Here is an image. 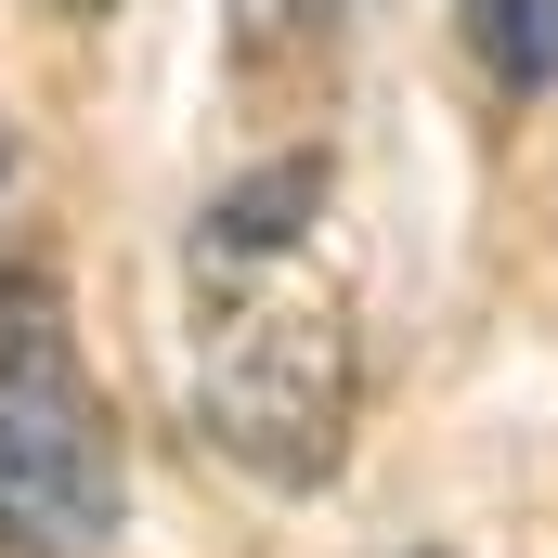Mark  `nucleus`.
<instances>
[{"mask_svg": "<svg viewBox=\"0 0 558 558\" xmlns=\"http://www.w3.org/2000/svg\"><path fill=\"white\" fill-rule=\"evenodd\" d=\"M182 403L195 441L274 494H325L364 416L351 274L325 247V156L221 182L182 234Z\"/></svg>", "mask_w": 558, "mask_h": 558, "instance_id": "obj_1", "label": "nucleus"}, {"mask_svg": "<svg viewBox=\"0 0 558 558\" xmlns=\"http://www.w3.org/2000/svg\"><path fill=\"white\" fill-rule=\"evenodd\" d=\"M131 520V454L78 364L52 274H0V558H105Z\"/></svg>", "mask_w": 558, "mask_h": 558, "instance_id": "obj_2", "label": "nucleus"}, {"mask_svg": "<svg viewBox=\"0 0 558 558\" xmlns=\"http://www.w3.org/2000/svg\"><path fill=\"white\" fill-rule=\"evenodd\" d=\"M468 39L507 92H546L558 78V0H468Z\"/></svg>", "mask_w": 558, "mask_h": 558, "instance_id": "obj_3", "label": "nucleus"}, {"mask_svg": "<svg viewBox=\"0 0 558 558\" xmlns=\"http://www.w3.org/2000/svg\"><path fill=\"white\" fill-rule=\"evenodd\" d=\"M234 13H247V39H274V26H325L338 0H234Z\"/></svg>", "mask_w": 558, "mask_h": 558, "instance_id": "obj_4", "label": "nucleus"}, {"mask_svg": "<svg viewBox=\"0 0 558 558\" xmlns=\"http://www.w3.org/2000/svg\"><path fill=\"white\" fill-rule=\"evenodd\" d=\"M52 13H105V0H52Z\"/></svg>", "mask_w": 558, "mask_h": 558, "instance_id": "obj_5", "label": "nucleus"}]
</instances>
